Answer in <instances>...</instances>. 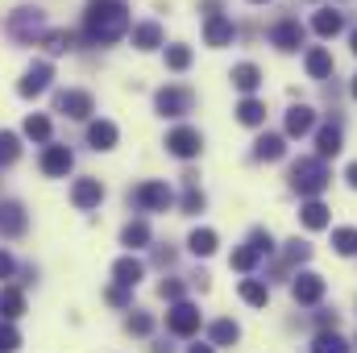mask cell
<instances>
[{"mask_svg":"<svg viewBox=\"0 0 357 353\" xmlns=\"http://www.w3.org/2000/svg\"><path fill=\"white\" fill-rule=\"evenodd\" d=\"M167 150L175 154V158H195L199 150H204V137L195 133V129H187V125H178L167 133Z\"/></svg>","mask_w":357,"mask_h":353,"instance_id":"cell-5","label":"cell"},{"mask_svg":"<svg viewBox=\"0 0 357 353\" xmlns=\"http://www.w3.org/2000/svg\"><path fill=\"white\" fill-rule=\"evenodd\" d=\"M13 270H17L13 254H8V250H0V278H13Z\"/></svg>","mask_w":357,"mask_h":353,"instance_id":"cell-46","label":"cell"},{"mask_svg":"<svg viewBox=\"0 0 357 353\" xmlns=\"http://www.w3.org/2000/svg\"><path fill=\"white\" fill-rule=\"evenodd\" d=\"M233 21L229 17H220V13H208V21H204V38H208V46H229L233 42Z\"/></svg>","mask_w":357,"mask_h":353,"instance_id":"cell-14","label":"cell"},{"mask_svg":"<svg viewBox=\"0 0 357 353\" xmlns=\"http://www.w3.org/2000/svg\"><path fill=\"white\" fill-rule=\"evenodd\" d=\"M71 167H75V158H71L67 146H46V150H42V171L50 179H63Z\"/></svg>","mask_w":357,"mask_h":353,"instance_id":"cell-11","label":"cell"},{"mask_svg":"<svg viewBox=\"0 0 357 353\" xmlns=\"http://www.w3.org/2000/svg\"><path fill=\"white\" fill-rule=\"evenodd\" d=\"M354 54H357V29H354Z\"/></svg>","mask_w":357,"mask_h":353,"instance_id":"cell-49","label":"cell"},{"mask_svg":"<svg viewBox=\"0 0 357 353\" xmlns=\"http://www.w3.org/2000/svg\"><path fill=\"white\" fill-rule=\"evenodd\" d=\"M133 46H137V50H154V46H162V25H154V21L137 25V29H133Z\"/></svg>","mask_w":357,"mask_h":353,"instance_id":"cell-26","label":"cell"},{"mask_svg":"<svg viewBox=\"0 0 357 353\" xmlns=\"http://www.w3.org/2000/svg\"><path fill=\"white\" fill-rule=\"evenodd\" d=\"M162 299H171V303H178V299H183V283H175V278H167V283H162Z\"/></svg>","mask_w":357,"mask_h":353,"instance_id":"cell-44","label":"cell"},{"mask_svg":"<svg viewBox=\"0 0 357 353\" xmlns=\"http://www.w3.org/2000/svg\"><path fill=\"white\" fill-rule=\"evenodd\" d=\"M104 200V183L100 179H75V187H71V204L75 208H96Z\"/></svg>","mask_w":357,"mask_h":353,"instance_id":"cell-15","label":"cell"},{"mask_svg":"<svg viewBox=\"0 0 357 353\" xmlns=\"http://www.w3.org/2000/svg\"><path fill=\"white\" fill-rule=\"evenodd\" d=\"M312 125H316V112H312L307 104H295V108L287 112V133H291V137H303V133H312Z\"/></svg>","mask_w":357,"mask_h":353,"instance_id":"cell-18","label":"cell"},{"mask_svg":"<svg viewBox=\"0 0 357 353\" xmlns=\"http://www.w3.org/2000/svg\"><path fill=\"white\" fill-rule=\"evenodd\" d=\"M121 246H129V250L150 246V225H146V220H129V225L121 229Z\"/></svg>","mask_w":357,"mask_h":353,"instance_id":"cell-22","label":"cell"},{"mask_svg":"<svg viewBox=\"0 0 357 353\" xmlns=\"http://www.w3.org/2000/svg\"><path fill=\"white\" fill-rule=\"evenodd\" d=\"M208 337H212V350H216V345H237L241 329H237L233 320H216V324L208 329Z\"/></svg>","mask_w":357,"mask_h":353,"instance_id":"cell-31","label":"cell"},{"mask_svg":"<svg viewBox=\"0 0 357 353\" xmlns=\"http://www.w3.org/2000/svg\"><path fill=\"white\" fill-rule=\"evenodd\" d=\"M354 96H357V80H354Z\"/></svg>","mask_w":357,"mask_h":353,"instance_id":"cell-51","label":"cell"},{"mask_svg":"<svg viewBox=\"0 0 357 353\" xmlns=\"http://www.w3.org/2000/svg\"><path fill=\"white\" fill-rule=\"evenodd\" d=\"M91 108H96V104H91L88 91H75V88H71V91H59V112H67L71 121H88Z\"/></svg>","mask_w":357,"mask_h":353,"instance_id":"cell-8","label":"cell"},{"mask_svg":"<svg viewBox=\"0 0 357 353\" xmlns=\"http://www.w3.org/2000/svg\"><path fill=\"white\" fill-rule=\"evenodd\" d=\"M187 353H216V350H212V345H191Z\"/></svg>","mask_w":357,"mask_h":353,"instance_id":"cell-48","label":"cell"},{"mask_svg":"<svg viewBox=\"0 0 357 353\" xmlns=\"http://www.w3.org/2000/svg\"><path fill=\"white\" fill-rule=\"evenodd\" d=\"M8 29H13V38H21V42H29V38H46V25H42V13L38 8H17L13 13V21H8Z\"/></svg>","mask_w":357,"mask_h":353,"instance_id":"cell-6","label":"cell"},{"mask_svg":"<svg viewBox=\"0 0 357 353\" xmlns=\"http://www.w3.org/2000/svg\"><path fill=\"white\" fill-rule=\"evenodd\" d=\"M312 353H349V341H345L341 333H320V337L312 341Z\"/></svg>","mask_w":357,"mask_h":353,"instance_id":"cell-32","label":"cell"},{"mask_svg":"<svg viewBox=\"0 0 357 353\" xmlns=\"http://www.w3.org/2000/svg\"><path fill=\"white\" fill-rule=\"evenodd\" d=\"M299 220H303L307 229H328V208H324L320 200H307V204L299 208Z\"/></svg>","mask_w":357,"mask_h":353,"instance_id":"cell-29","label":"cell"},{"mask_svg":"<svg viewBox=\"0 0 357 353\" xmlns=\"http://www.w3.org/2000/svg\"><path fill=\"white\" fill-rule=\"evenodd\" d=\"M237 121H241V125H262V121H266V104L254 100V96H245V100L237 104Z\"/></svg>","mask_w":357,"mask_h":353,"instance_id":"cell-28","label":"cell"},{"mask_svg":"<svg viewBox=\"0 0 357 353\" xmlns=\"http://www.w3.org/2000/svg\"><path fill=\"white\" fill-rule=\"evenodd\" d=\"M291 295H295L299 303H320V299H324V278H320V274H312V270H303V274H295Z\"/></svg>","mask_w":357,"mask_h":353,"instance_id":"cell-7","label":"cell"},{"mask_svg":"<svg viewBox=\"0 0 357 353\" xmlns=\"http://www.w3.org/2000/svg\"><path fill=\"white\" fill-rule=\"evenodd\" d=\"M241 299H245L250 308H266L270 303V287L262 283V278H245V283H241Z\"/></svg>","mask_w":357,"mask_h":353,"instance_id":"cell-25","label":"cell"},{"mask_svg":"<svg viewBox=\"0 0 357 353\" xmlns=\"http://www.w3.org/2000/svg\"><path fill=\"white\" fill-rule=\"evenodd\" d=\"M345 179H349V187L357 191V163H349V171H345Z\"/></svg>","mask_w":357,"mask_h":353,"instance_id":"cell-47","label":"cell"},{"mask_svg":"<svg viewBox=\"0 0 357 353\" xmlns=\"http://www.w3.org/2000/svg\"><path fill=\"white\" fill-rule=\"evenodd\" d=\"M307 75H312V80H324V75H333V54H328L324 46L307 50Z\"/></svg>","mask_w":357,"mask_h":353,"instance_id":"cell-27","label":"cell"},{"mask_svg":"<svg viewBox=\"0 0 357 353\" xmlns=\"http://www.w3.org/2000/svg\"><path fill=\"white\" fill-rule=\"evenodd\" d=\"M42 42H46V50H50V54H63V50L71 46V33H67V29H46V38H42Z\"/></svg>","mask_w":357,"mask_h":353,"instance_id":"cell-38","label":"cell"},{"mask_svg":"<svg viewBox=\"0 0 357 353\" xmlns=\"http://www.w3.org/2000/svg\"><path fill=\"white\" fill-rule=\"evenodd\" d=\"M154 104H158L162 117H183V112L191 108V91L187 88H162L154 96Z\"/></svg>","mask_w":357,"mask_h":353,"instance_id":"cell-9","label":"cell"},{"mask_svg":"<svg viewBox=\"0 0 357 353\" xmlns=\"http://www.w3.org/2000/svg\"><path fill=\"white\" fill-rule=\"evenodd\" d=\"M17 154H21V142H17V133H0V167L17 163Z\"/></svg>","mask_w":357,"mask_h":353,"instance_id":"cell-37","label":"cell"},{"mask_svg":"<svg viewBox=\"0 0 357 353\" xmlns=\"http://www.w3.org/2000/svg\"><path fill=\"white\" fill-rule=\"evenodd\" d=\"M167 329H171L175 337H195V333H199V308L178 299L175 308L167 312Z\"/></svg>","mask_w":357,"mask_h":353,"instance_id":"cell-4","label":"cell"},{"mask_svg":"<svg viewBox=\"0 0 357 353\" xmlns=\"http://www.w3.org/2000/svg\"><path fill=\"white\" fill-rule=\"evenodd\" d=\"M333 250L345 254V258H354L357 254V229H337L333 233Z\"/></svg>","mask_w":357,"mask_h":353,"instance_id":"cell-35","label":"cell"},{"mask_svg":"<svg viewBox=\"0 0 357 353\" xmlns=\"http://www.w3.org/2000/svg\"><path fill=\"white\" fill-rule=\"evenodd\" d=\"M116 125L112 121H91L88 125V142H91V150H112L116 146Z\"/></svg>","mask_w":357,"mask_h":353,"instance_id":"cell-17","label":"cell"},{"mask_svg":"<svg viewBox=\"0 0 357 353\" xmlns=\"http://www.w3.org/2000/svg\"><path fill=\"white\" fill-rule=\"evenodd\" d=\"M84 29H88V42H96V46L121 42L129 29V4L125 0H91L84 13Z\"/></svg>","mask_w":357,"mask_h":353,"instance_id":"cell-1","label":"cell"},{"mask_svg":"<svg viewBox=\"0 0 357 353\" xmlns=\"http://www.w3.org/2000/svg\"><path fill=\"white\" fill-rule=\"evenodd\" d=\"M258 262H262V254H258L254 246H241V250H233V258H229V266H233V270H241V274H250Z\"/></svg>","mask_w":357,"mask_h":353,"instance_id":"cell-34","label":"cell"},{"mask_svg":"<svg viewBox=\"0 0 357 353\" xmlns=\"http://www.w3.org/2000/svg\"><path fill=\"white\" fill-rule=\"evenodd\" d=\"M282 137L278 133H262L258 142H254V158H262V163H274V158H282Z\"/></svg>","mask_w":357,"mask_h":353,"instance_id":"cell-23","label":"cell"},{"mask_svg":"<svg viewBox=\"0 0 357 353\" xmlns=\"http://www.w3.org/2000/svg\"><path fill=\"white\" fill-rule=\"evenodd\" d=\"M258 84H262V71H258L254 63H241V67H233V88H241L245 96H250V91H258Z\"/></svg>","mask_w":357,"mask_h":353,"instance_id":"cell-24","label":"cell"},{"mask_svg":"<svg viewBox=\"0 0 357 353\" xmlns=\"http://www.w3.org/2000/svg\"><path fill=\"white\" fill-rule=\"evenodd\" d=\"M21 312H25V295H21L17 287H0V320L13 324Z\"/></svg>","mask_w":357,"mask_h":353,"instance_id":"cell-20","label":"cell"},{"mask_svg":"<svg viewBox=\"0 0 357 353\" xmlns=\"http://www.w3.org/2000/svg\"><path fill=\"white\" fill-rule=\"evenodd\" d=\"M17 345H21V333H17L8 320H0V353H13Z\"/></svg>","mask_w":357,"mask_h":353,"instance_id":"cell-39","label":"cell"},{"mask_svg":"<svg viewBox=\"0 0 357 353\" xmlns=\"http://www.w3.org/2000/svg\"><path fill=\"white\" fill-rule=\"evenodd\" d=\"M50 80H54V67H50V63H33V67L25 71V80L17 84V91H21V96H42V91L50 88Z\"/></svg>","mask_w":357,"mask_h":353,"instance_id":"cell-10","label":"cell"},{"mask_svg":"<svg viewBox=\"0 0 357 353\" xmlns=\"http://www.w3.org/2000/svg\"><path fill=\"white\" fill-rule=\"evenodd\" d=\"M104 299H108V303H116V308H125V303H129V291H125V287H108V295H104Z\"/></svg>","mask_w":357,"mask_h":353,"instance_id":"cell-45","label":"cell"},{"mask_svg":"<svg viewBox=\"0 0 357 353\" xmlns=\"http://www.w3.org/2000/svg\"><path fill=\"white\" fill-rule=\"evenodd\" d=\"M25 208L21 204H13V200H4L0 204V237H21L25 233Z\"/></svg>","mask_w":357,"mask_h":353,"instance_id":"cell-13","label":"cell"},{"mask_svg":"<svg viewBox=\"0 0 357 353\" xmlns=\"http://www.w3.org/2000/svg\"><path fill=\"white\" fill-rule=\"evenodd\" d=\"M187 250H191L195 258H208V254H216V233H212V229H195V233L187 237Z\"/></svg>","mask_w":357,"mask_h":353,"instance_id":"cell-30","label":"cell"},{"mask_svg":"<svg viewBox=\"0 0 357 353\" xmlns=\"http://www.w3.org/2000/svg\"><path fill=\"white\" fill-rule=\"evenodd\" d=\"M183 212H204V195H199L195 187H187V195H183Z\"/></svg>","mask_w":357,"mask_h":353,"instance_id":"cell-42","label":"cell"},{"mask_svg":"<svg viewBox=\"0 0 357 353\" xmlns=\"http://www.w3.org/2000/svg\"><path fill=\"white\" fill-rule=\"evenodd\" d=\"M307 258H312V246H303V241L287 246V262H307Z\"/></svg>","mask_w":357,"mask_h":353,"instance_id":"cell-41","label":"cell"},{"mask_svg":"<svg viewBox=\"0 0 357 353\" xmlns=\"http://www.w3.org/2000/svg\"><path fill=\"white\" fill-rule=\"evenodd\" d=\"M112 278H116V287L129 291V287H137V283L146 278V266L137 262V258H116V262H112Z\"/></svg>","mask_w":357,"mask_h":353,"instance_id":"cell-16","label":"cell"},{"mask_svg":"<svg viewBox=\"0 0 357 353\" xmlns=\"http://www.w3.org/2000/svg\"><path fill=\"white\" fill-rule=\"evenodd\" d=\"M341 25H345V17H341V13H333V8H320V13L312 17V29H316L320 38H337V33H341Z\"/></svg>","mask_w":357,"mask_h":353,"instance_id":"cell-21","label":"cell"},{"mask_svg":"<svg viewBox=\"0 0 357 353\" xmlns=\"http://www.w3.org/2000/svg\"><path fill=\"white\" fill-rule=\"evenodd\" d=\"M270 42H274L278 50H299V46H303V25L287 17V21H278V25L270 29Z\"/></svg>","mask_w":357,"mask_h":353,"instance_id":"cell-12","label":"cell"},{"mask_svg":"<svg viewBox=\"0 0 357 353\" xmlns=\"http://www.w3.org/2000/svg\"><path fill=\"white\" fill-rule=\"evenodd\" d=\"M316 150H320V163L324 158H337L341 154V125H324L316 133Z\"/></svg>","mask_w":357,"mask_h":353,"instance_id":"cell-19","label":"cell"},{"mask_svg":"<svg viewBox=\"0 0 357 353\" xmlns=\"http://www.w3.org/2000/svg\"><path fill=\"white\" fill-rule=\"evenodd\" d=\"M25 137H33V142H50V117L29 112V117H25Z\"/></svg>","mask_w":357,"mask_h":353,"instance_id":"cell-33","label":"cell"},{"mask_svg":"<svg viewBox=\"0 0 357 353\" xmlns=\"http://www.w3.org/2000/svg\"><path fill=\"white\" fill-rule=\"evenodd\" d=\"M167 67L171 71H187L191 67V46H167Z\"/></svg>","mask_w":357,"mask_h":353,"instance_id":"cell-36","label":"cell"},{"mask_svg":"<svg viewBox=\"0 0 357 353\" xmlns=\"http://www.w3.org/2000/svg\"><path fill=\"white\" fill-rule=\"evenodd\" d=\"M328 183H333V175H328V167H324L320 158H299V163L291 167V187H295L299 195H307V200H316Z\"/></svg>","mask_w":357,"mask_h":353,"instance_id":"cell-2","label":"cell"},{"mask_svg":"<svg viewBox=\"0 0 357 353\" xmlns=\"http://www.w3.org/2000/svg\"><path fill=\"white\" fill-rule=\"evenodd\" d=\"M250 246H254L258 254H270V250H274V237H270V233H262V229H258V233L250 237Z\"/></svg>","mask_w":357,"mask_h":353,"instance_id":"cell-43","label":"cell"},{"mask_svg":"<svg viewBox=\"0 0 357 353\" xmlns=\"http://www.w3.org/2000/svg\"><path fill=\"white\" fill-rule=\"evenodd\" d=\"M154 329V316H146V312H137V316H129V333H137V337H146Z\"/></svg>","mask_w":357,"mask_h":353,"instance_id":"cell-40","label":"cell"},{"mask_svg":"<svg viewBox=\"0 0 357 353\" xmlns=\"http://www.w3.org/2000/svg\"><path fill=\"white\" fill-rule=\"evenodd\" d=\"M133 200H137L146 212H167V208L175 204V191H171L162 179H150V183H142V187L133 191Z\"/></svg>","mask_w":357,"mask_h":353,"instance_id":"cell-3","label":"cell"},{"mask_svg":"<svg viewBox=\"0 0 357 353\" xmlns=\"http://www.w3.org/2000/svg\"><path fill=\"white\" fill-rule=\"evenodd\" d=\"M250 4H266V0H250Z\"/></svg>","mask_w":357,"mask_h":353,"instance_id":"cell-50","label":"cell"}]
</instances>
